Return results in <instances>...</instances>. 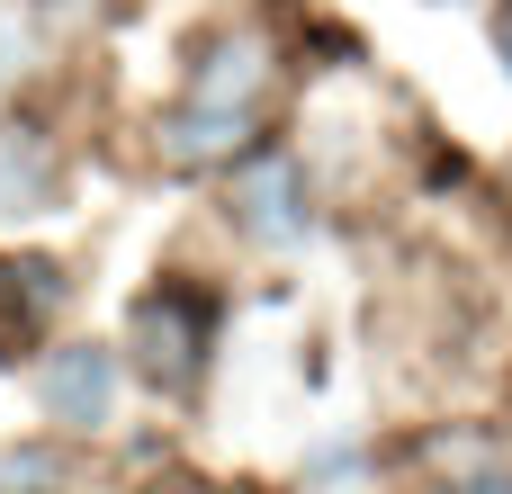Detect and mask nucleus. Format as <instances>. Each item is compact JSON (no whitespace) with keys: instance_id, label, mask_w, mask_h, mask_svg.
Instances as JSON below:
<instances>
[{"instance_id":"f257e3e1","label":"nucleus","mask_w":512,"mask_h":494,"mask_svg":"<svg viewBox=\"0 0 512 494\" xmlns=\"http://www.w3.org/2000/svg\"><path fill=\"white\" fill-rule=\"evenodd\" d=\"M261 81H270V63H261L252 36L216 45V54L198 63L189 99H180L171 126H162V153H171V162H234V153L252 144V99H261Z\"/></svg>"},{"instance_id":"f03ea898","label":"nucleus","mask_w":512,"mask_h":494,"mask_svg":"<svg viewBox=\"0 0 512 494\" xmlns=\"http://www.w3.org/2000/svg\"><path fill=\"white\" fill-rule=\"evenodd\" d=\"M207 333H216V306L198 288H153L135 306V360L153 369V387H189L207 360Z\"/></svg>"},{"instance_id":"7ed1b4c3","label":"nucleus","mask_w":512,"mask_h":494,"mask_svg":"<svg viewBox=\"0 0 512 494\" xmlns=\"http://www.w3.org/2000/svg\"><path fill=\"white\" fill-rule=\"evenodd\" d=\"M108 405H117V360H108L99 342H72V351L45 360V414H54L63 432L108 423Z\"/></svg>"},{"instance_id":"20e7f679","label":"nucleus","mask_w":512,"mask_h":494,"mask_svg":"<svg viewBox=\"0 0 512 494\" xmlns=\"http://www.w3.org/2000/svg\"><path fill=\"white\" fill-rule=\"evenodd\" d=\"M54 315H63V270L54 261H0V360L36 351Z\"/></svg>"},{"instance_id":"39448f33","label":"nucleus","mask_w":512,"mask_h":494,"mask_svg":"<svg viewBox=\"0 0 512 494\" xmlns=\"http://www.w3.org/2000/svg\"><path fill=\"white\" fill-rule=\"evenodd\" d=\"M63 189V153L45 126H0V216H36Z\"/></svg>"},{"instance_id":"423d86ee","label":"nucleus","mask_w":512,"mask_h":494,"mask_svg":"<svg viewBox=\"0 0 512 494\" xmlns=\"http://www.w3.org/2000/svg\"><path fill=\"white\" fill-rule=\"evenodd\" d=\"M234 198H243V225L270 234V243H288V234L306 225V216H297V171H288V162H252Z\"/></svg>"},{"instance_id":"0eeeda50","label":"nucleus","mask_w":512,"mask_h":494,"mask_svg":"<svg viewBox=\"0 0 512 494\" xmlns=\"http://www.w3.org/2000/svg\"><path fill=\"white\" fill-rule=\"evenodd\" d=\"M504 54H512V0H504Z\"/></svg>"},{"instance_id":"6e6552de","label":"nucleus","mask_w":512,"mask_h":494,"mask_svg":"<svg viewBox=\"0 0 512 494\" xmlns=\"http://www.w3.org/2000/svg\"><path fill=\"white\" fill-rule=\"evenodd\" d=\"M162 494H198V486H162Z\"/></svg>"},{"instance_id":"1a4fd4ad","label":"nucleus","mask_w":512,"mask_h":494,"mask_svg":"<svg viewBox=\"0 0 512 494\" xmlns=\"http://www.w3.org/2000/svg\"><path fill=\"white\" fill-rule=\"evenodd\" d=\"M504 189H512V171H504Z\"/></svg>"}]
</instances>
